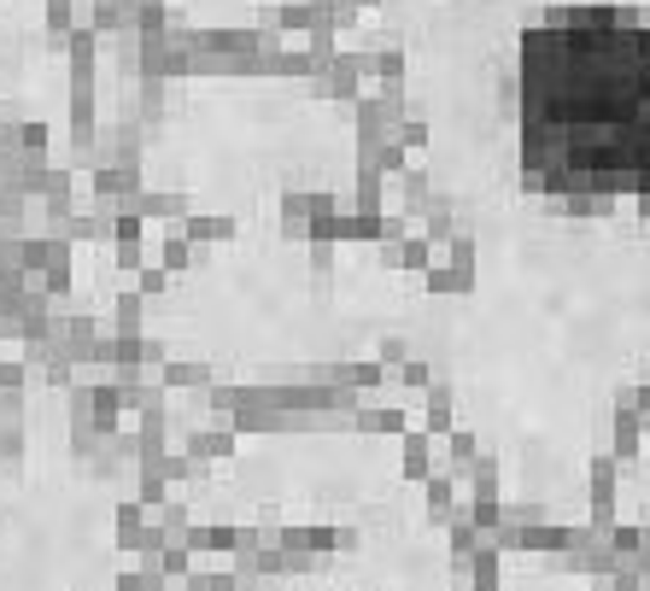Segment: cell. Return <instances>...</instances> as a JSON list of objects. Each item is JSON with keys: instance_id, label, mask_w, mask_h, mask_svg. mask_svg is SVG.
Here are the masks:
<instances>
[{"instance_id": "1", "label": "cell", "mask_w": 650, "mask_h": 591, "mask_svg": "<svg viewBox=\"0 0 650 591\" xmlns=\"http://www.w3.org/2000/svg\"><path fill=\"white\" fill-rule=\"evenodd\" d=\"M522 170L551 194L650 199V19L568 7L516 53Z\"/></svg>"}]
</instances>
